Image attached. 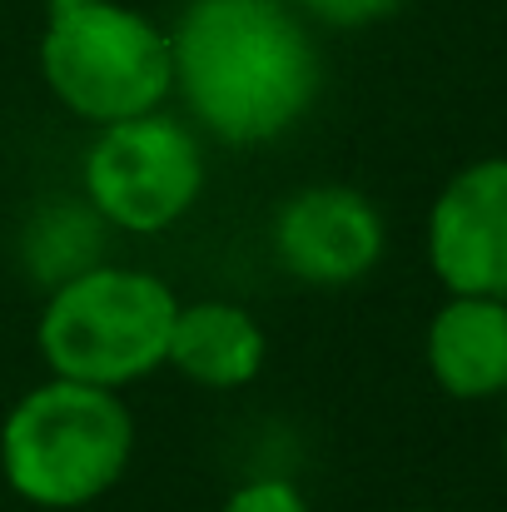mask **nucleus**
I'll return each instance as SVG.
<instances>
[{"label": "nucleus", "instance_id": "nucleus-1", "mask_svg": "<svg viewBox=\"0 0 507 512\" xmlns=\"http://www.w3.org/2000/svg\"><path fill=\"white\" fill-rule=\"evenodd\" d=\"M174 95L219 145H269L319 100L324 60L289 0H184L169 25Z\"/></svg>", "mask_w": 507, "mask_h": 512}, {"label": "nucleus", "instance_id": "nucleus-2", "mask_svg": "<svg viewBox=\"0 0 507 512\" xmlns=\"http://www.w3.org/2000/svg\"><path fill=\"white\" fill-rule=\"evenodd\" d=\"M135 458V418L115 388L45 378L0 423V478L40 512H75L115 493Z\"/></svg>", "mask_w": 507, "mask_h": 512}, {"label": "nucleus", "instance_id": "nucleus-3", "mask_svg": "<svg viewBox=\"0 0 507 512\" xmlns=\"http://www.w3.org/2000/svg\"><path fill=\"white\" fill-rule=\"evenodd\" d=\"M179 299L150 269L85 264L55 284L35 319V348L55 378L130 388L165 368Z\"/></svg>", "mask_w": 507, "mask_h": 512}, {"label": "nucleus", "instance_id": "nucleus-4", "mask_svg": "<svg viewBox=\"0 0 507 512\" xmlns=\"http://www.w3.org/2000/svg\"><path fill=\"white\" fill-rule=\"evenodd\" d=\"M40 75L45 90L95 130L150 115L174 95L169 30L125 0L50 10L40 35Z\"/></svg>", "mask_w": 507, "mask_h": 512}, {"label": "nucleus", "instance_id": "nucleus-5", "mask_svg": "<svg viewBox=\"0 0 507 512\" xmlns=\"http://www.w3.org/2000/svg\"><path fill=\"white\" fill-rule=\"evenodd\" d=\"M85 199L125 234H165L204 194L199 135L165 110L105 125L80 165Z\"/></svg>", "mask_w": 507, "mask_h": 512}, {"label": "nucleus", "instance_id": "nucleus-6", "mask_svg": "<svg viewBox=\"0 0 507 512\" xmlns=\"http://www.w3.org/2000/svg\"><path fill=\"white\" fill-rule=\"evenodd\" d=\"M274 254L279 264L314 289H343L373 274L383 259V214L353 184H309L289 194L274 214Z\"/></svg>", "mask_w": 507, "mask_h": 512}, {"label": "nucleus", "instance_id": "nucleus-7", "mask_svg": "<svg viewBox=\"0 0 507 512\" xmlns=\"http://www.w3.org/2000/svg\"><path fill=\"white\" fill-rule=\"evenodd\" d=\"M428 264L448 294L507 299V160H478L428 214Z\"/></svg>", "mask_w": 507, "mask_h": 512}, {"label": "nucleus", "instance_id": "nucleus-8", "mask_svg": "<svg viewBox=\"0 0 507 512\" xmlns=\"http://www.w3.org/2000/svg\"><path fill=\"white\" fill-rule=\"evenodd\" d=\"M269 363V334L264 324L234 304V299H194L179 304L174 329H169L165 368L189 378L194 388L234 393L249 388Z\"/></svg>", "mask_w": 507, "mask_h": 512}, {"label": "nucleus", "instance_id": "nucleus-9", "mask_svg": "<svg viewBox=\"0 0 507 512\" xmlns=\"http://www.w3.org/2000/svg\"><path fill=\"white\" fill-rule=\"evenodd\" d=\"M428 368L453 398L507 393V304L453 294L428 324Z\"/></svg>", "mask_w": 507, "mask_h": 512}, {"label": "nucleus", "instance_id": "nucleus-10", "mask_svg": "<svg viewBox=\"0 0 507 512\" xmlns=\"http://www.w3.org/2000/svg\"><path fill=\"white\" fill-rule=\"evenodd\" d=\"M219 512H314V508H309V498H304L299 483L269 473V478H249V483H239V488L224 498V508Z\"/></svg>", "mask_w": 507, "mask_h": 512}, {"label": "nucleus", "instance_id": "nucleus-11", "mask_svg": "<svg viewBox=\"0 0 507 512\" xmlns=\"http://www.w3.org/2000/svg\"><path fill=\"white\" fill-rule=\"evenodd\" d=\"M304 20L334 25V30H358L373 20H388L393 10H403V0H289Z\"/></svg>", "mask_w": 507, "mask_h": 512}, {"label": "nucleus", "instance_id": "nucleus-12", "mask_svg": "<svg viewBox=\"0 0 507 512\" xmlns=\"http://www.w3.org/2000/svg\"><path fill=\"white\" fill-rule=\"evenodd\" d=\"M50 10H75V5H100V0H45Z\"/></svg>", "mask_w": 507, "mask_h": 512}, {"label": "nucleus", "instance_id": "nucleus-13", "mask_svg": "<svg viewBox=\"0 0 507 512\" xmlns=\"http://www.w3.org/2000/svg\"><path fill=\"white\" fill-rule=\"evenodd\" d=\"M418 512H433V508H418Z\"/></svg>", "mask_w": 507, "mask_h": 512}, {"label": "nucleus", "instance_id": "nucleus-14", "mask_svg": "<svg viewBox=\"0 0 507 512\" xmlns=\"http://www.w3.org/2000/svg\"><path fill=\"white\" fill-rule=\"evenodd\" d=\"M503 453H507V443H503Z\"/></svg>", "mask_w": 507, "mask_h": 512}]
</instances>
